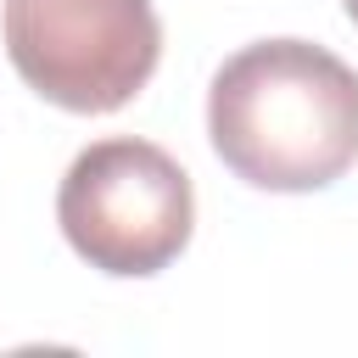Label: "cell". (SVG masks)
Returning a JSON list of instances; mask_svg holds the SVG:
<instances>
[{"label": "cell", "mask_w": 358, "mask_h": 358, "mask_svg": "<svg viewBox=\"0 0 358 358\" xmlns=\"http://www.w3.org/2000/svg\"><path fill=\"white\" fill-rule=\"evenodd\" d=\"M207 140L252 190H324L358 162V73L313 39L241 45L213 73Z\"/></svg>", "instance_id": "6da1fadb"}, {"label": "cell", "mask_w": 358, "mask_h": 358, "mask_svg": "<svg viewBox=\"0 0 358 358\" xmlns=\"http://www.w3.org/2000/svg\"><path fill=\"white\" fill-rule=\"evenodd\" d=\"M56 224L90 268L112 280H145L190 246L196 190L162 145L140 134H112L67 162Z\"/></svg>", "instance_id": "7a4b0ae2"}, {"label": "cell", "mask_w": 358, "mask_h": 358, "mask_svg": "<svg viewBox=\"0 0 358 358\" xmlns=\"http://www.w3.org/2000/svg\"><path fill=\"white\" fill-rule=\"evenodd\" d=\"M0 34L17 78L84 117L129 106L162 56L151 0H6Z\"/></svg>", "instance_id": "3957f363"}, {"label": "cell", "mask_w": 358, "mask_h": 358, "mask_svg": "<svg viewBox=\"0 0 358 358\" xmlns=\"http://www.w3.org/2000/svg\"><path fill=\"white\" fill-rule=\"evenodd\" d=\"M341 11H347V17H352V22H358V0H341Z\"/></svg>", "instance_id": "277c9868"}]
</instances>
